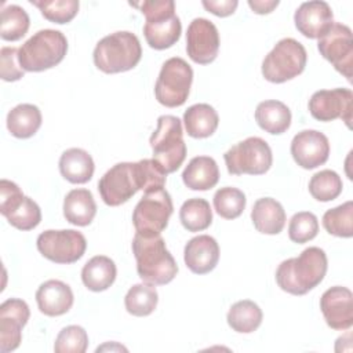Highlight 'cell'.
<instances>
[{
    "label": "cell",
    "instance_id": "9a60e30c",
    "mask_svg": "<svg viewBox=\"0 0 353 353\" xmlns=\"http://www.w3.org/2000/svg\"><path fill=\"white\" fill-rule=\"evenodd\" d=\"M353 92L349 88L316 91L309 99V112L319 121L341 119L350 128Z\"/></svg>",
    "mask_w": 353,
    "mask_h": 353
},
{
    "label": "cell",
    "instance_id": "4316f807",
    "mask_svg": "<svg viewBox=\"0 0 353 353\" xmlns=\"http://www.w3.org/2000/svg\"><path fill=\"white\" fill-rule=\"evenodd\" d=\"M255 120L263 131L272 135H280L291 125V110L280 101L268 99L258 103Z\"/></svg>",
    "mask_w": 353,
    "mask_h": 353
},
{
    "label": "cell",
    "instance_id": "7bdbcfd3",
    "mask_svg": "<svg viewBox=\"0 0 353 353\" xmlns=\"http://www.w3.org/2000/svg\"><path fill=\"white\" fill-rule=\"evenodd\" d=\"M248 6L255 14H269L279 6V0H248Z\"/></svg>",
    "mask_w": 353,
    "mask_h": 353
},
{
    "label": "cell",
    "instance_id": "60d3db41",
    "mask_svg": "<svg viewBox=\"0 0 353 353\" xmlns=\"http://www.w3.org/2000/svg\"><path fill=\"white\" fill-rule=\"evenodd\" d=\"M18 51L17 47H1L0 50V77L4 81H17L25 74L18 61Z\"/></svg>",
    "mask_w": 353,
    "mask_h": 353
},
{
    "label": "cell",
    "instance_id": "836d02e7",
    "mask_svg": "<svg viewBox=\"0 0 353 353\" xmlns=\"http://www.w3.org/2000/svg\"><path fill=\"white\" fill-rule=\"evenodd\" d=\"M29 25V15L22 7L17 4L3 7L0 18V37L3 40L17 41L22 39L28 33Z\"/></svg>",
    "mask_w": 353,
    "mask_h": 353
},
{
    "label": "cell",
    "instance_id": "8fae6325",
    "mask_svg": "<svg viewBox=\"0 0 353 353\" xmlns=\"http://www.w3.org/2000/svg\"><path fill=\"white\" fill-rule=\"evenodd\" d=\"M172 211L171 196L164 188L146 192L132 212V223L137 233L160 234L167 228Z\"/></svg>",
    "mask_w": 353,
    "mask_h": 353
},
{
    "label": "cell",
    "instance_id": "d6a6232c",
    "mask_svg": "<svg viewBox=\"0 0 353 353\" xmlns=\"http://www.w3.org/2000/svg\"><path fill=\"white\" fill-rule=\"evenodd\" d=\"M179 219L188 232L205 230L212 222L210 203L200 197L186 200L179 210Z\"/></svg>",
    "mask_w": 353,
    "mask_h": 353
},
{
    "label": "cell",
    "instance_id": "5bb4252c",
    "mask_svg": "<svg viewBox=\"0 0 353 353\" xmlns=\"http://www.w3.org/2000/svg\"><path fill=\"white\" fill-rule=\"evenodd\" d=\"M317 48L336 72L352 81L353 69V39L347 25L334 22L325 34L319 39Z\"/></svg>",
    "mask_w": 353,
    "mask_h": 353
},
{
    "label": "cell",
    "instance_id": "8992f818",
    "mask_svg": "<svg viewBox=\"0 0 353 353\" xmlns=\"http://www.w3.org/2000/svg\"><path fill=\"white\" fill-rule=\"evenodd\" d=\"M66 51L68 40L62 32L41 29L19 47L18 61L25 72H43L57 66Z\"/></svg>",
    "mask_w": 353,
    "mask_h": 353
},
{
    "label": "cell",
    "instance_id": "52a82bcc",
    "mask_svg": "<svg viewBox=\"0 0 353 353\" xmlns=\"http://www.w3.org/2000/svg\"><path fill=\"white\" fill-rule=\"evenodd\" d=\"M153 159L167 174L175 172L186 157L182 123L176 116L163 114L157 119V127L149 139Z\"/></svg>",
    "mask_w": 353,
    "mask_h": 353
},
{
    "label": "cell",
    "instance_id": "7a4b0ae2",
    "mask_svg": "<svg viewBox=\"0 0 353 353\" xmlns=\"http://www.w3.org/2000/svg\"><path fill=\"white\" fill-rule=\"evenodd\" d=\"M327 255L320 247L305 248L299 256L283 261L276 270L277 285L292 295H305L317 287L327 273Z\"/></svg>",
    "mask_w": 353,
    "mask_h": 353
},
{
    "label": "cell",
    "instance_id": "9c48e42d",
    "mask_svg": "<svg viewBox=\"0 0 353 353\" xmlns=\"http://www.w3.org/2000/svg\"><path fill=\"white\" fill-rule=\"evenodd\" d=\"M192 81L193 69L190 65L179 57H172L160 69L154 85V97L163 106L178 108L186 102Z\"/></svg>",
    "mask_w": 353,
    "mask_h": 353
},
{
    "label": "cell",
    "instance_id": "6da1fadb",
    "mask_svg": "<svg viewBox=\"0 0 353 353\" xmlns=\"http://www.w3.org/2000/svg\"><path fill=\"white\" fill-rule=\"evenodd\" d=\"M167 172L154 159L137 163H117L108 170L98 182V192L103 203L117 207L128 201L138 190L152 192L163 189Z\"/></svg>",
    "mask_w": 353,
    "mask_h": 353
},
{
    "label": "cell",
    "instance_id": "f1b7e54d",
    "mask_svg": "<svg viewBox=\"0 0 353 353\" xmlns=\"http://www.w3.org/2000/svg\"><path fill=\"white\" fill-rule=\"evenodd\" d=\"M183 123L189 137L201 139L211 137L216 131L219 117L211 105L196 103L185 110Z\"/></svg>",
    "mask_w": 353,
    "mask_h": 353
},
{
    "label": "cell",
    "instance_id": "ac0fdd59",
    "mask_svg": "<svg viewBox=\"0 0 353 353\" xmlns=\"http://www.w3.org/2000/svg\"><path fill=\"white\" fill-rule=\"evenodd\" d=\"M291 154L299 167L305 170L317 168L328 160V138L317 130H303L292 138Z\"/></svg>",
    "mask_w": 353,
    "mask_h": 353
},
{
    "label": "cell",
    "instance_id": "2e32d148",
    "mask_svg": "<svg viewBox=\"0 0 353 353\" xmlns=\"http://www.w3.org/2000/svg\"><path fill=\"white\" fill-rule=\"evenodd\" d=\"M219 51V33L216 26L205 18H194L186 32V52L200 65L215 61Z\"/></svg>",
    "mask_w": 353,
    "mask_h": 353
},
{
    "label": "cell",
    "instance_id": "ba28073f",
    "mask_svg": "<svg viewBox=\"0 0 353 353\" xmlns=\"http://www.w3.org/2000/svg\"><path fill=\"white\" fill-rule=\"evenodd\" d=\"M307 54L302 43L292 37L281 39L262 62V76L270 83H284L299 76L306 66Z\"/></svg>",
    "mask_w": 353,
    "mask_h": 353
},
{
    "label": "cell",
    "instance_id": "83f0119b",
    "mask_svg": "<svg viewBox=\"0 0 353 353\" xmlns=\"http://www.w3.org/2000/svg\"><path fill=\"white\" fill-rule=\"evenodd\" d=\"M117 269L113 262L106 255L92 256L81 269L83 284L94 292L108 290L116 280Z\"/></svg>",
    "mask_w": 353,
    "mask_h": 353
},
{
    "label": "cell",
    "instance_id": "7402d4cb",
    "mask_svg": "<svg viewBox=\"0 0 353 353\" xmlns=\"http://www.w3.org/2000/svg\"><path fill=\"white\" fill-rule=\"evenodd\" d=\"M72 288L61 280H47L36 291L39 310L50 317L68 313L73 305Z\"/></svg>",
    "mask_w": 353,
    "mask_h": 353
},
{
    "label": "cell",
    "instance_id": "5b68a950",
    "mask_svg": "<svg viewBox=\"0 0 353 353\" xmlns=\"http://www.w3.org/2000/svg\"><path fill=\"white\" fill-rule=\"evenodd\" d=\"M142 57L139 39L127 30L110 33L101 39L94 48V63L103 73L113 74L131 70Z\"/></svg>",
    "mask_w": 353,
    "mask_h": 353
},
{
    "label": "cell",
    "instance_id": "ab89813d",
    "mask_svg": "<svg viewBox=\"0 0 353 353\" xmlns=\"http://www.w3.org/2000/svg\"><path fill=\"white\" fill-rule=\"evenodd\" d=\"M88 347L87 331L80 325H68L57 335L55 353H84Z\"/></svg>",
    "mask_w": 353,
    "mask_h": 353
},
{
    "label": "cell",
    "instance_id": "3957f363",
    "mask_svg": "<svg viewBox=\"0 0 353 353\" xmlns=\"http://www.w3.org/2000/svg\"><path fill=\"white\" fill-rule=\"evenodd\" d=\"M132 252L141 280L152 285L168 284L178 273V265L165 247L161 234L135 233Z\"/></svg>",
    "mask_w": 353,
    "mask_h": 353
},
{
    "label": "cell",
    "instance_id": "b9f144b4",
    "mask_svg": "<svg viewBox=\"0 0 353 353\" xmlns=\"http://www.w3.org/2000/svg\"><path fill=\"white\" fill-rule=\"evenodd\" d=\"M201 4L208 12L223 18V17L232 15L236 11V8L239 6V1L237 0H221V1L219 0L218 1H215V0H210V1L203 0Z\"/></svg>",
    "mask_w": 353,
    "mask_h": 353
},
{
    "label": "cell",
    "instance_id": "1f68e13d",
    "mask_svg": "<svg viewBox=\"0 0 353 353\" xmlns=\"http://www.w3.org/2000/svg\"><path fill=\"white\" fill-rule=\"evenodd\" d=\"M159 302V294L154 285L141 283L134 284L125 294L124 305L130 314L137 317L149 316L153 313Z\"/></svg>",
    "mask_w": 353,
    "mask_h": 353
},
{
    "label": "cell",
    "instance_id": "603a6c76",
    "mask_svg": "<svg viewBox=\"0 0 353 353\" xmlns=\"http://www.w3.org/2000/svg\"><path fill=\"white\" fill-rule=\"evenodd\" d=\"M285 211L276 199L262 197L252 205L251 221L259 233L279 234L285 225Z\"/></svg>",
    "mask_w": 353,
    "mask_h": 353
},
{
    "label": "cell",
    "instance_id": "e0dca14e",
    "mask_svg": "<svg viewBox=\"0 0 353 353\" xmlns=\"http://www.w3.org/2000/svg\"><path fill=\"white\" fill-rule=\"evenodd\" d=\"M30 316L25 301L10 298L0 305V352L15 350L22 341V328Z\"/></svg>",
    "mask_w": 353,
    "mask_h": 353
},
{
    "label": "cell",
    "instance_id": "e575fe53",
    "mask_svg": "<svg viewBox=\"0 0 353 353\" xmlns=\"http://www.w3.org/2000/svg\"><path fill=\"white\" fill-rule=\"evenodd\" d=\"M324 229L336 237L349 239L353 236V201L349 200L323 215Z\"/></svg>",
    "mask_w": 353,
    "mask_h": 353
},
{
    "label": "cell",
    "instance_id": "4dcf8cb0",
    "mask_svg": "<svg viewBox=\"0 0 353 353\" xmlns=\"http://www.w3.org/2000/svg\"><path fill=\"white\" fill-rule=\"evenodd\" d=\"M261 307L250 299H243L233 303L226 314L229 327L240 334L254 332L262 323Z\"/></svg>",
    "mask_w": 353,
    "mask_h": 353
},
{
    "label": "cell",
    "instance_id": "484cf974",
    "mask_svg": "<svg viewBox=\"0 0 353 353\" xmlns=\"http://www.w3.org/2000/svg\"><path fill=\"white\" fill-rule=\"evenodd\" d=\"M97 214V204L88 189H73L63 200V216L76 226H87Z\"/></svg>",
    "mask_w": 353,
    "mask_h": 353
},
{
    "label": "cell",
    "instance_id": "8d00e7d4",
    "mask_svg": "<svg viewBox=\"0 0 353 353\" xmlns=\"http://www.w3.org/2000/svg\"><path fill=\"white\" fill-rule=\"evenodd\" d=\"M342 179L332 170H321L309 181V192L317 201H331L342 193Z\"/></svg>",
    "mask_w": 353,
    "mask_h": 353
},
{
    "label": "cell",
    "instance_id": "277c9868",
    "mask_svg": "<svg viewBox=\"0 0 353 353\" xmlns=\"http://www.w3.org/2000/svg\"><path fill=\"white\" fill-rule=\"evenodd\" d=\"M131 6L138 7L146 18L143 36L149 47L165 50L179 40L182 25L175 14V3L172 0H148L131 3Z\"/></svg>",
    "mask_w": 353,
    "mask_h": 353
},
{
    "label": "cell",
    "instance_id": "30bf717a",
    "mask_svg": "<svg viewBox=\"0 0 353 353\" xmlns=\"http://www.w3.org/2000/svg\"><path fill=\"white\" fill-rule=\"evenodd\" d=\"M223 160L228 172L232 175H262L270 170L273 154L265 139L248 137L233 145L223 154Z\"/></svg>",
    "mask_w": 353,
    "mask_h": 353
},
{
    "label": "cell",
    "instance_id": "f546056e",
    "mask_svg": "<svg viewBox=\"0 0 353 353\" xmlns=\"http://www.w3.org/2000/svg\"><path fill=\"white\" fill-rule=\"evenodd\" d=\"M40 125L41 112L36 105L19 103L7 114V128L15 138H30L39 131Z\"/></svg>",
    "mask_w": 353,
    "mask_h": 353
},
{
    "label": "cell",
    "instance_id": "ffe728a7",
    "mask_svg": "<svg viewBox=\"0 0 353 353\" xmlns=\"http://www.w3.org/2000/svg\"><path fill=\"white\" fill-rule=\"evenodd\" d=\"M294 22L299 33L307 39H320L334 23V14L328 3L321 0L302 3L295 14Z\"/></svg>",
    "mask_w": 353,
    "mask_h": 353
},
{
    "label": "cell",
    "instance_id": "d590c367",
    "mask_svg": "<svg viewBox=\"0 0 353 353\" xmlns=\"http://www.w3.org/2000/svg\"><path fill=\"white\" fill-rule=\"evenodd\" d=\"M212 201L219 216L225 219H236L243 214L247 199L240 189L225 186L215 192Z\"/></svg>",
    "mask_w": 353,
    "mask_h": 353
},
{
    "label": "cell",
    "instance_id": "d6986e66",
    "mask_svg": "<svg viewBox=\"0 0 353 353\" xmlns=\"http://www.w3.org/2000/svg\"><path fill=\"white\" fill-rule=\"evenodd\" d=\"M320 309L330 328L346 331L353 325V294L349 288L334 285L324 291Z\"/></svg>",
    "mask_w": 353,
    "mask_h": 353
},
{
    "label": "cell",
    "instance_id": "44dd1931",
    "mask_svg": "<svg viewBox=\"0 0 353 353\" xmlns=\"http://www.w3.org/2000/svg\"><path fill=\"white\" fill-rule=\"evenodd\" d=\"M183 261L188 269L196 274H205L215 269L219 261V245L208 234L190 239L183 250Z\"/></svg>",
    "mask_w": 353,
    "mask_h": 353
},
{
    "label": "cell",
    "instance_id": "d4e9b609",
    "mask_svg": "<svg viewBox=\"0 0 353 353\" xmlns=\"http://www.w3.org/2000/svg\"><path fill=\"white\" fill-rule=\"evenodd\" d=\"M91 154L80 148H70L59 157V172L70 183H85L94 175Z\"/></svg>",
    "mask_w": 353,
    "mask_h": 353
},
{
    "label": "cell",
    "instance_id": "cb8c5ba5",
    "mask_svg": "<svg viewBox=\"0 0 353 353\" xmlns=\"http://www.w3.org/2000/svg\"><path fill=\"white\" fill-rule=\"evenodd\" d=\"M182 181L192 190H210L219 181V168L210 156L193 157L182 172Z\"/></svg>",
    "mask_w": 353,
    "mask_h": 353
},
{
    "label": "cell",
    "instance_id": "4fadbf2b",
    "mask_svg": "<svg viewBox=\"0 0 353 353\" xmlns=\"http://www.w3.org/2000/svg\"><path fill=\"white\" fill-rule=\"evenodd\" d=\"M39 252L55 263H74L85 252L87 240L81 232L73 229L46 230L36 241Z\"/></svg>",
    "mask_w": 353,
    "mask_h": 353
},
{
    "label": "cell",
    "instance_id": "f35d334b",
    "mask_svg": "<svg viewBox=\"0 0 353 353\" xmlns=\"http://www.w3.org/2000/svg\"><path fill=\"white\" fill-rule=\"evenodd\" d=\"M319 233V221L313 212L301 211L292 215L288 225V237L296 244L313 240Z\"/></svg>",
    "mask_w": 353,
    "mask_h": 353
},
{
    "label": "cell",
    "instance_id": "7c38bea8",
    "mask_svg": "<svg viewBox=\"0 0 353 353\" xmlns=\"http://www.w3.org/2000/svg\"><path fill=\"white\" fill-rule=\"evenodd\" d=\"M0 212L19 230H32L41 221L39 204L25 196L19 186L8 179L0 181Z\"/></svg>",
    "mask_w": 353,
    "mask_h": 353
},
{
    "label": "cell",
    "instance_id": "74e56055",
    "mask_svg": "<svg viewBox=\"0 0 353 353\" xmlns=\"http://www.w3.org/2000/svg\"><path fill=\"white\" fill-rule=\"evenodd\" d=\"M30 4L37 7L41 15L54 23H68L79 12L77 0H30Z\"/></svg>",
    "mask_w": 353,
    "mask_h": 353
}]
</instances>
